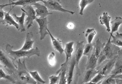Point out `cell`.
<instances>
[{"mask_svg":"<svg viewBox=\"0 0 122 84\" xmlns=\"http://www.w3.org/2000/svg\"><path fill=\"white\" fill-rule=\"evenodd\" d=\"M21 9L22 12H25L27 17L26 19V25L27 29H29L33 25L34 21L36 18L35 10L32 5L24 6Z\"/></svg>","mask_w":122,"mask_h":84,"instance_id":"cell-7","label":"cell"},{"mask_svg":"<svg viewBox=\"0 0 122 84\" xmlns=\"http://www.w3.org/2000/svg\"></svg>","mask_w":122,"mask_h":84,"instance_id":"cell-40","label":"cell"},{"mask_svg":"<svg viewBox=\"0 0 122 84\" xmlns=\"http://www.w3.org/2000/svg\"><path fill=\"white\" fill-rule=\"evenodd\" d=\"M98 66V58L94 54V51L88 57L87 63L86 65V69H95Z\"/></svg>","mask_w":122,"mask_h":84,"instance_id":"cell-18","label":"cell"},{"mask_svg":"<svg viewBox=\"0 0 122 84\" xmlns=\"http://www.w3.org/2000/svg\"><path fill=\"white\" fill-rule=\"evenodd\" d=\"M100 22L102 25H105L106 27V30L108 32H111L110 28V22L111 17L108 15L107 12H104L103 13L102 15L100 17Z\"/></svg>","mask_w":122,"mask_h":84,"instance_id":"cell-17","label":"cell"},{"mask_svg":"<svg viewBox=\"0 0 122 84\" xmlns=\"http://www.w3.org/2000/svg\"><path fill=\"white\" fill-rule=\"evenodd\" d=\"M106 43H102L100 39H98L95 43H94V54L96 57L98 59L100 54L103 51Z\"/></svg>","mask_w":122,"mask_h":84,"instance_id":"cell-23","label":"cell"},{"mask_svg":"<svg viewBox=\"0 0 122 84\" xmlns=\"http://www.w3.org/2000/svg\"><path fill=\"white\" fill-rule=\"evenodd\" d=\"M110 74L114 76L122 74V59L118 57V56L114 68Z\"/></svg>","mask_w":122,"mask_h":84,"instance_id":"cell-22","label":"cell"},{"mask_svg":"<svg viewBox=\"0 0 122 84\" xmlns=\"http://www.w3.org/2000/svg\"><path fill=\"white\" fill-rule=\"evenodd\" d=\"M118 57L121 58L122 59V49L120 50L118 53V55H117Z\"/></svg>","mask_w":122,"mask_h":84,"instance_id":"cell-37","label":"cell"},{"mask_svg":"<svg viewBox=\"0 0 122 84\" xmlns=\"http://www.w3.org/2000/svg\"><path fill=\"white\" fill-rule=\"evenodd\" d=\"M94 51V43H87L85 45L83 51V55L89 56Z\"/></svg>","mask_w":122,"mask_h":84,"instance_id":"cell-28","label":"cell"},{"mask_svg":"<svg viewBox=\"0 0 122 84\" xmlns=\"http://www.w3.org/2000/svg\"><path fill=\"white\" fill-rule=\"evenodd\" d=\"M0 79H5L6 80H7L11 82L12 84H15L14 79L12 76L11 75H7L4 72L1 68H0Z\"/></svg>","mask_w":122,"mask_h":84,"instance_id":"cell-30","label":"cell"},{"mask_svg":"<svg viewBox=\"0 0 122 84\" xmlns=\"http://www.w3.org/2000/svg\"><path fill=\"white\" fill-rule=\"evenodd\" d=\"M29 73L32 78L37 82V84H44L46 83V82L41 78L37 71H29Z\"/></svg>","mask_w":122,"mask_h":84,"instance_id":"cell-27","label":"cell"},{"mask_svg":"<svg viewBox=\"0 0 122 84\" xmlns=\"http://www.w3.org/2000/svg\"><path fill=\"white\" fill-rule=\"evenodd\" d=\"M44 5L47 8L49 11L56 10L64 13H69L72 15L74 14L75 12L64 9L60 4V0H41Z\"/></svg>","mask_w":122,"mask_h":84,"instance_id":"cell-6","label":"cell"},{"mask_svg":"<svg viewBox=\"0 0 122 84\" xmlns=\"http://www.w3.org/2000/svg\"><path fill=\"white\" fill-rule=\"evenodd\" d=\"M5 12L3 10V9H0V22L1 23L3 21L5 18Z\"/></svg>","mask_w":122,"mask_h":84,"instance_id":"cell-35","label":"cell"},{"mask_svg":"<svg viewBox=\"0 0 122 84\" xmlns=\"http://www.w3.org/2000/svg\"><path fill=\"white\" fill-rule=\"evenodd\" d=\"M110 37L112 38L111 42L115 45L118 47H122V33L117 32L115 36L111 35Z\"/></svg>","mask_w":122,"mask_h":84,"instance_id":"cell-24","label":"cell"},{"mask_svg":"<svg viewBox=\"0 0 122 84\" xmlns=\"http://www.w3.org/2000/svg\"><path fill=\"white\" fill-rule=\"evenodd\" d=\"M106 77H105V76L103 75L102 74H100L99 73H98L96 76L95 77L91 80V82L94 83H99L102 82L106 78Z\"/></svg>","mask_w":122,"mask_h":84,"instance_id":"cell-34","label":"cell"},{"mask_svg":"<svg viewBox=\"0 0 122 84\" xmlns=\"http://www.w3.org/2000/svg\"><path fill=\"white\" fill-rule=\"evenodd\" d=\"M117 58V55L113 58L109 60L107 62L104 63L100 68H96L99 71V73L107 77L108 74H110L113 69L116 61Z\"/></svg>","mask_w":122,"mask_h":84,"instance_id":"cell-8","label":"cell"},{"mask_svg":"<svg viewBox=\"0 0 122 84\" xmlns=\"http://www.w3.org/2000/svg\"><path fill=\"white\" fill-rule=\"evenodd\" d=\"M47 31L51 37L53 49L56 51L60 53V55H61L64 52V49H63L62 46V41L59 38H56L55 37H54L51 33V32L48 29H47Z\"/></svg>","mask_w":122,"mask_h":84,"instance_id":"cell-15","label":"cell"},{"mask_svg":"<svg viewBox=\"0 0 122 84\" xmlns=\"http://www.w3.org/2000/svg\"><path fill=\"white\" fill-rule=\"evenodd\" d=\"M94 1L93 0H80V3H79V5L80 7V10L79 11V14L81 16H82L83 15V11L84 10L85 8V7L91 4Z\"/></svg>","mask_w":122,"mask_h":84,"instance_id":"cell-29","label":"cell"},{"mask_svg":"<svg viewBox=\"0 0 122 84\" xmlns=\"http://www.w3.org/2000/svg\"><path fill=\"white\" fill-rule=\"evenodd\" d=\"M74 26H75L74 24L73 23H71V22L69 23L67 25V26H66L67 28H68V29H73V28H74Z\"/></svg>","mask_w":122,"mask_h":84,"instance_id":"cell-36","label":"cell"},{"mask_svg":"<svg viewBox=\"0 0 122 84\" xmlns=\"http://www.w3.org/2000/svg\"><path fill=\"white\" fill-rule=\"evenodd\" d=\"M116 84V79H115L113 75L109 76L107 78H105V79L102 81L100 84Z\"/></svg>","mask_w":122,"mask_h":84,"instance_id":"cell-32","label":"cell"},{"mask_svg":"<svg viewBox=\"0 0 122 84\" xmlns=\"http://www.w3.org/2000/svg\"><path fill=\"white\" fill-rule=\"evenodd\" d=\"M78 70L76 66V61L74 55L72 56L69 61L66 68L67 84H76L78 77L77 74H76Z\"/></svg>","mask_w":122,"mask_h":84,"instance_id":"cell-4","label":"cell"},{"mask_svg":"<svg viewBox=\"0 0 122 84\" xmlns=\"http://www.w3.org/2000/svg\"><path fill=\"white\" fill-rule=\"evenodd\" d=\"M48 61L49 65L51 67H54L56 63V60L55 59V54L54 52H51L48 56Z\"/></svg>","mask_w":122,"mask_h":84,"instance_id":"cell-31","label":"cell"},{"mask_svg":"<svg viewBox=\"0 0 122 84\" xmlns=\"http://www.w3.org/2000/svg\"><path fill=\"white\" fill-rule=\"evenodd\" d=\"M40 1L39 0H19L16 1L10 0V3L9 4H5L3 5H0V7L1 9H3L4 7L12 5L13 8L16 6H22L23 7L27 5H32L33 4L37 2V1Z\"/></svg>","mask_w":122,"mask_h":84,"instance_id":"cell-13","label":"cell"},{"mask_svg":"<svg viewBox=\"0 0 122 84\" xmlns=\"http://www.w3.org/2000/svg\"><path fill=\"white\" fill-rule=\"evenodd\" d=\"M36 8L35 11L36 12V17H39V18H47L49 15L52 14V13H50L47 8L44 5L40 4L39 2H36L32 5Z\"/></svg>","mask_w":122,"mask_h":84,"instance_id":"cell-11","label":"cell"},{"mask_svg":"<svg viewBox=\"0 0 122 84\" xmlns=\"http://www.w3.org/2000/svg\"><path fill=\"white\" fill-rule=\"evenodd\" d=\"M18 68L16 71L12 75L15 84H37V82L32 78L27 69L25 58H24L22 62L20 59L16 60Z\"/></svg>","mask_w":122,"mask_h":84,"instance_id":"cell-1","label":"cell"},{"mask_svg":"<svg viewBox=\"0 0 122 84\" xmlns=\"http://www.w3.org/2000/svg\"><path fill=\"white\" fill-rule=\"evenodd\" d=\"M36 21L38 23L39 26V33L40 35V39L42 40L44 39L49 33L47 31L48 29V21L47 18H36Z\"/></svg>","mask_w":122,"mask_h":84,"instance_id":"cell-10","label":"cell"},{"mask_svg":"<svg viewBox=\"0 0 122 84\" xmlns=\"http://www.w3.org/2000/svg\"><path fill=\"white\" fill-rule=\"evenodd\" d=\"M66 68H60L56 72V75H58L59 73H61L60 79L58 84H67Z\"/></svg>","mask_w":122,"mask_h":84,"instance_id":"cell-26","label":"cell"},{"mask_svg":"<svg viewBox=\"0 0 122 84\" xmlns=\"http://www.w3.org/2000/svg\"><path fill=\"white\" fill-rule=\"evenodd\" d=\"M111 37L108 39L107 43L102 51V52L106 56L107 60H110L118 55L120 50L118 46H117L111 42Z\"/></svg>","mask_w":122,"mask_h":84,"instance_id":"cell-5","label":"cell"},{"mask_svg":"<svg viewBox=\"0 0 122 84\" xmlns=\"http://www.w3.org/2000/svg\"><path fill=\"white\" fill-rule=\"evenodd\" d=\"M99 73L98 70L96 69H89L86 70V72L84 76L83 82L87 83L91 82V80L95 77V76Z\"/></svg>","mask_w":122,"mask_h":84,"instance_id":"cell-20","label":"cell"},{"mask_svg":"<svg viewBox=\"0 0 122 84\" xmlns=\"http://www.w3.org/2000/svg\"><path fill=\"white\" fill-rule=\"evenodd\" d=\"M15 61L12 59L7 53L2 50L0 51V65L3 66L6 69L9 75L13 74L17 70L18 66L14 63Z\"/></svg>","mask_w":122,"mask_h":84,"instance_id":"cell-3","label":"cell"},{"mask_svg":"<svg viewBox=\"0 0 122 84\" xmlns=\"http://www.w3.org/2000/svg\"><path fill=\"white\" fill-rule=\"evenodd\" d=\"M74 44V42H70L65 44V48L64 49V52L66 54V61L65 63L62 64L61 68H67L68 64L72 57V53L73 52V45Z\"/></svg>","mask_w":122,"mask_h":84,"instance_id":"cell-9","label":"cell"},{"mask_svg":"<svg viewBox=\"0 0 122 84\" xmlns=\"http://www.w3.org/2000/svg\"><path fill=\"white\" fill-rule=\"evenodd\" d=\"M122 24V18L120 17H116L113 21H111L110 36L113 35L114 32H117L118 31L119 27Z\"/></svg>","mask_w":122,"mask_h":84,"instance_id":"cell-19","label":"cell"},{"mask_svg":"<svg viewBox=\"0 0 122 84\" xmlns=\"http://www.w3.org/2000/svg\"><path fill=\"white\" fill-rule=\"evenodd\" d=\"M85 44L83 41H77L76 42V47L75 52L74 53V56L75 57L76 66L78 68V65L79 62L81 59V57L83 55L84 48Z\"/></svg>","mask_w":122,"mask_h":84,"instance_id":"cell-12","label":"cell"},{"mask_svg":"<svg viewBox=\"0 0 122 84\" xmlns=\"http://www.w3.org/2000/svg\"><path fill=\"white\" fill-rule=\"evenodd\" d=\"M11 10V9H10V11H8V12H5L4 19L3 21H2L1 23H0V24L2 25H4L6 26H13L16 28V29L18 31H19L20 27L18 24L15 21L14 18H13V17L11 16H10V14Z\"/></svg>","mask_w":122,"mask_h":84,"instance_id":"cell-14","label":"cell"},{"mask_svg":"<svg viewBox=\"0 0 122 84\" xmlns=\"http://www.w3.org/2000/svg\"><path fill=\"white\" fill-rule=\"evenodd\" d=\"M14 46L9 43L6 45L5 51L6 53L14 61H16L21 57H27L30 58L34 55H36L38 57L40 56V51L38 47H36L29 51H22L21 50L14 51L13 48Z\"/></svg>","mask_w":122,"mask_h":84,"instance_id":"cell-2","label":"cell"},{"mask_svg":"<svg viewBox=\"0 0 122 84\" xmlns=\"http://www.w3.org/2000/svg\"><path fill=\"white\" fill-rule=\"evenodd\" d=\"M34 35L32 32L27 33L26 35L25 42L20 50L22 51H29L33 49V45L35 41L32 40Z\"/></svg>","mask_w":122,"mask_h":84,"instance_id":"cell-16","label":"cell"},{"mask_svg":"<svg viewBox=\"0 0 122 84\" xmlns=\"http://www.w3.org/2000/svg\"><path fill=\"white\" fill-rule=\"evenodd\" d=\"M102 82H100V83H97V84H96V83H92V82H87V83H85L84 84H100Z\"/></svg>","mask_w":122,"mask_h":84,"instance_id":"cell-38","label":"cell"},{"mask_svg":"<svg viewBox=\"0 0 122 84\" xmlns=\"http://www.w3.org/2000/svg\"><path fill=\"white\" fill-rule=\"evenodd\" d=\"M26 14L25 12H22V15L20 17H18L17 16L16 14H13V17L14 19L16 22L18 24L19 27H20V29L19 31L21 32H23L25 31V27L24 26V22H25V16Z\"/></svg>","mask_w":122,"mask_h":84,"instance_id":"cell-21","label":"cell"},{"mask_svg":"<svg viewBox=\"0 0 122 84\" xmlns=\"http://www.w3.org/2000/svg\"><path fill=\"white\" fill-rule=\"evenodd\" d=\"M61 77V73H59L57 75H52L49 77V84H58Z\"/></svg>","mask_w":122,"mask_h":84,"instance_id":"cell-33","label":"cell"},{"mask_svg":"<svg viewBox=\"0 0 122 84\" xmlns=\"http://www.w3.org/2000/svg\"><path fill=\"white\" fill-rule=\"evenodd\" d=\"M97 32L94 28H88L85 32V37L87 39L88 43H91L92 41L96 35Z\"/></svg>","mask_w":122,"mask_h":84,"instance_id":"cell-25","label":"cell"},{"mask_svg":"<svg viewBox=\"0 0 122 84\" xmlns=\"http://www.w3.org/2000/svg\"></svg>","mask_w":122,"mask_h":84,"instance_id":"cell-39","label":"cell"}]
</instances>
